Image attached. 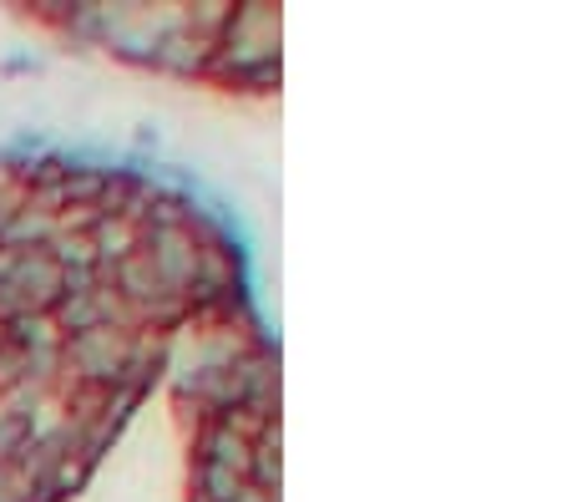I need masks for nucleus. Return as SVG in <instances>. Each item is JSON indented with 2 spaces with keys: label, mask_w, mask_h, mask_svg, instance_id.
<instances>
[{
  "label": "nucleus",
  "mask_w": 567,
  "mask_h": 502,
  "mask_svg": "<svg viewBox=\"0 0 567 502\" xmlns=\"http://www.w3.org/2000/svg\"><path fill=\"white\" fill-rule=\"evenodd\" d=\"M127 340H132V330L102 325V330L71 335L66 346H61V360H71L76 376H82L92 391H112V386L122 381V366H127Z\"/></svg>",
  "instance_id": "f257e3e1"
},
{
  "label": "nucleus",
  "mask_w": 567,
  "mask_h": 502,
  "mask_svg": "<svg viewBox=\"0 0 567 502\" xmlns=\"http://www.w3.org/2000/svg\"><path fill=\"white\" fill-rule=\"evenodd\" d=\"M198 228H142V254L153 259L167 295H188L198 279Z\"/></svg>",
  "instance_id": "f03ea898"
},
{
  "label": "nucleus",
  "mask_w": 567,
  "mask_h": 502,
  "mask_svg": "<svg viewBox=\"0 0 567 502\" xmlns=\"http://www.w3.org/2000/svg\"><path fill=\"white\" fill-rule=\"evenodd\" d=\"M0 285L11 289V295H21L31 315H51L61 305V269L47 259V249L11 254V269H6Z\"/></svg>",
  "instance_id": "7ed1b4c3"
},
{
  "label": "nucleus",
  "mask_w": 567,
  "mask_h": 502,
  "mask_svg": "<svg viewBox=\"0 0 567 502\" xmlns=\"http://www.w3.org/2000/svg\"><path fill=\"white\" fill-rule=\"evenodd\" d=\"M208 41H198L193 31H183V21L173 25V31H163V37L153 41V61L163 66V72H177V76H193V72H208V61H213Z\"/></svg>",
  "instance_id": "20e7f679"
},
{
  "label": "nucleus",
  "mask_w": 567,
  "mask_h": 502,
  "mask_svg": "<svg viewBox=\"0 0 567 502\" xmlns=\"http://www.w3.org/2000/svg\"><path fill=\"white\" fill-rule=\"evenodd\" d=\"M56 239V214H47L41 204L21 198V208L11 214V224L0 228V249L6 254H31V249H47Z\"/></svg>",
  "instance_id": "39448f33"
},
{
  "label": "nucleus",
  "mask_w": 567,
  "mask_h": 502,
  "mask_svg": "<svg viewBox=\"0 0 567 502\" xmlns=\"http://www.w3.org/2000/svg\"><path fill=\"white\" fill-rule=\"evenodd\" d=\"M198 452H203V462L228 467V472H238V478L248 482V457H254V442H248V437H238V431H228L224 421H213V427L203 431Z\"/></svg>",
  "instance_id": "423d86ee"
},
{
  "label": "nucleus",
  "mask_w": 567,
  "mask_h": 502,
  "mask_svg": "<svg viewBox=\"0 0 567 502\" xmlns=\"http://www.w3.org/2000/svg\"><path fill=\"white\" fill-rule=\"evenodd\" d=\"M92 249H96V269H112V264H122L132 249H142V228L127 224V218H96L92 228Z\"/></svg>",
  "instance_id": "0eeeda50"
},
{
  "label": "nucleus",
  "mask_w": 567,
  "mask_h": 502,
  "mask_svg": "<svg viewBox=\"0 0 567 502\" xmlns=\"http://www.w3.org/2000/svg\"><path fill=\"white\" fill-rule=\"evenodd\" d=\"M228 21H234V6H228V0H203V6H188V11H183V31H193V37L208 41V47H218Z\"/></svg>",
  "instance_id": "6e6552de"
},
{
  "label": "nucleus",
  "mask_w": 567,
  "mask_h": 502,
  "mask_svg": "<svg viewBox=\"0 0 567 502\" xmlns=\"http://www.w3.org/2000/svg\"><path fill=\"white\" fill-rule=\"evenodd\" d=\"M47 259L56 264L61 275H71V269H96V249H92V234H61L47 244Z\"/></svg>",
  "instance_id": "1a4fd4ad"
},
{
  "label": "nucleus",
  "mask_w": 567,
  "mask_h": 502,
  "mask_svg": "<svg viewBox=\"0 0 567 502\" xmlns=\"http://www.w3.org/2000/svg\"><path fill=\"white\" fill-rule=\"evenodd\" d=\"M238 492H244V478H238V472L213 467V462L198 467V502H234Z\"/></svg>",
  "instance_id": "9d476101"
},
{
  "label": "nucleus",
  "mask_w": 567,
  "mask_h": 502,
  "mask_svg": "<svg viewBox=\"0 0 567 502\" xmlns=\"http://www.w3.org/2000/svg\"><path fill=\"white\" fill-rule=\"evenodd\" d=\"M234 502H279V492H264V488H248L244 482V492H238Z\"/></svg>",
  "instance_id": "9b49d317"
},
{
  "label": "nucleus",
  "mask_w": 567,
  "mask_h": 502,
  "mask_svg": "<svg viewBox=\"0 0 567 502\" xmlns=\"http://www.w3.org/2000/svg\"><path fill=\"white\" fill-rule=\"evenodd\" d=\"M0 350H6V325H0Z\"/></svg>",
  "instance_id": "f8f14e48"
},
{
  "label": "nucleus",
  "mask_w": 567,
  "mask_h": 502,
  "mask_svg": "<svg viewBox=\"0 0 567 502\" xmlns=\"http://www.w3.org/2000/svg\"><path fill=\"white\" fill-rule=\"evenodd\" d=\"M193 502H198V498H193Z\"/></svg>",
  "instance_id": "ddd939ff"
}]
</instances>
